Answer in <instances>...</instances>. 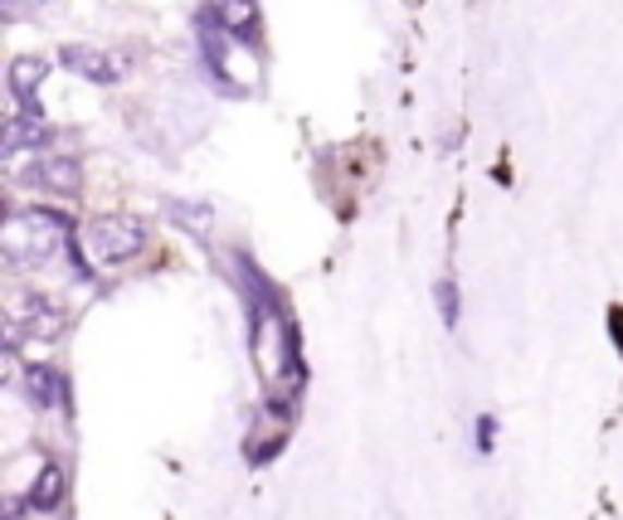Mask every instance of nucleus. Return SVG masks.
<instances>
[{"label": "nucleus", "mask_w": 623, "mask_h": 520, "mask_svg": "<svg viewBox=\"0 0 623 520\" xmlns=\"http://www.w3.org/2000/svg\"><path fill=\"white\" fill-rule=\"evenodd\" d=\"M5 258L20 268H45L69 248V220L54 210H15L0 228Z\"/></svg>", "instance_id": "1"}, {"label": "nucleus", "mask_w": 623, "mask_h": 520, "mask_svg": "<svg viewBox=\"0 0 623 520\" xmlns=\"http://www.w3.org/2000/svg\"><path fill=\"white\" fill-rule=\"evenodd\" d=\"M83 248L98 268H127L132 258L147 253V224L137 214H98L83 228Z\"/></svg>", "instance_id": "2"}, {"label": "nucleus", "mask_w": 623, "mask_h": 520, "mask_svg": "<svg viewBox=\"0 0 623 520\" xmlns=\"http://www.w3.org/2000/svg\"><path fill=\"white\" fill-rule=\"evenodd\" d=\"M64 307H54L49 297H39V293H20L15 301H10V311H5V346L15 350L25 336H35V341H54V336H64Z\"/></svg>", "instance_id": "3"}, {"label": "nucleus", "mask_w": 623, "mask_h": 520, "mask_svg": "<svg viewBox=\"0 0 623 520\" xmlns=\"http://www.w3.org/2000/svg\"><path fill=\"white\" fill-rule=\"evenodd\" d=\"M59 64H64L69 74H78L83 83H98V88H112V83L122 78V64L98 45H64L59 49Z\"/></svg>", "instance_id": "4"}, {"label": "nucleus", "mask_w": 623, "mask_h": 520, "mask_svg": "<svg viewBox=\"0 0 623 520\" xmlns=\"http://www.w3.org/2000/svg\"><path fill=\"white\" fill-rule=\"evenodd\" d=\"M29 185H39V190H54V195H74L78 181H83V165L74 156H35V165L25 171Z\"/></svg>", "instance_id": "5"}, {"label": "nucleus", "mask_w": 623, "mask_h": 520, "mask_svg": "<svg viewBox=\"0 0 623 520\" xmlns=\"http://www.w3.org/2000/svg\"><path fill=\"white\" fill-rule=\"evenodd\" d=\"M64 492H69V472L59 462H45V472H39L35 486H29L25 506H29V511H54V506L64 502Z\"/></svg>", "instance_id": "6"}, {"label": "nucleus", "mask_w": 623, "mask_h": 520, "mask_svg": "<svg viewBox=\"0 0 623 520\" xmlns=\"http://www.w3.org/2000/svg\"><path fill=\"white\" fill-rule=\"evenodd\" d=\"M49 78V59H39V54H20V59H10V92H15L20 102H29L39 92V83Z\"/></svg>", "instance_id": "7"}, {"label": "nucleus", "mask_w": 623, "mask_h": 520, "mask_svg": "<svg viewBox=\"0 0 623 520\" xmlns=\"http://www.w3.org/2000/svg\"><path fill=\"white\" fill-rule=\"evenodd\" d=\"M25 389H29V404H39V409H54V404L64 399V380H59L49 366H29Z\"/></svg>", "instance_id": "8"}, {"label": "nucleus", "mask_w": 623, "mask_h": 520, "mask_svg": "<svg viewBox=\"0 0 623 520\" xmlns=\"http://www.w3.org/2000/svg\"><path fill=\"white\" fill-rule=\"evenodd\" d=\"M220 20L230 35H258V5L254 0H220Z\"/></svg>", "instance_id": "9"}, {"label": "nucleus", "mask_w": 623, "mask_h": 520, "mask_svg": "<svg viewBox=\"0 0 623 520\" xmlns=\"http://www.w3.org/2000/svg\"><path fill=\"white\" fill-rule=\"evenodd\" d=\"M171 214H175V220H181V224H191V228H210V210H181V205H171Z\"/></svg>", "instance_id": "10"}, {"label": "nucleus", "mask_w": 623, "mask_h": 520, "mask_svg": "<svg viewBox=\"0 0 623 520\" xmlns=\"http://www.w3.org/2000/svg\"><path fill=\"white\" fill-rule=\"evenodd\" d=\"M10 5H45V0H10Z\"/></svg>", "instance_id": "11"}]
</instances>
